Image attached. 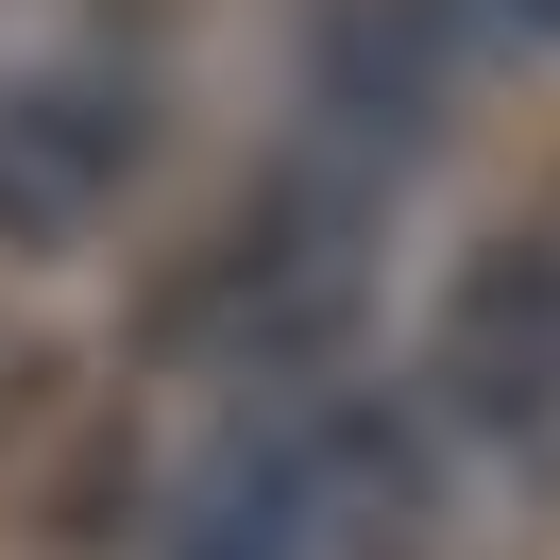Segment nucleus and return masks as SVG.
Instances as JSON below:
<instances>
[{
  "mask_svg": "<svg viewBox=\"0 0 560 560\" xmlns=\"http://www.w3.org/2000/svg\"><path fill=\"white\" fill-rule=\"evenodd\" d=\"M357 238H374V153L323 137V153H289V171L255 187L171 289H153V340L205 357L221 390H306L323 357L357 340V289H374Z\"/></svg>",
  "mask_w": 560,
  "mask_h": 560,
  "instance_id": "f257e3e1",
  "label": "nucleus"
},
{
  "mask_svg": "<svg viewBox=\"0 0 560 560\" xmlns=\"http://www.w3.org/2000/svg\"><path fill=\"white\" fill-rule=\"evenodd\" d=\"M424 408L492 458V476L560 492V221H510L442 272L424 323Z\"/></svg>",
  "mask_w": 560,
  "mask_h": 560,
  "instance_id": "f03ea898",
  "label": "nucleus"
}]
</instances>
